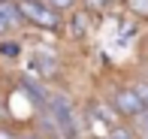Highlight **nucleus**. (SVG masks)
I'll use <instances>...</instances> for the list:
<instances>
[{"instance_id": "412c9836", "label": "nucleus", "mask_w": 148, "mask_h": 139, "mask_svg": "<svg viewBox=\"0 0 148 139\" xmlns=\"http://www.w3.org/2000/svg\"><path fill=\"white\" fill-rule=\"evenodd\" d=\"M106 139H109V136H106Z\"/></svg>"}, {"instance_id": "6ab92c4d", "label": "nucleus", "mask_w": 148, "mask_h": 139, "mask_svg": "<svg viewBox=\"0 0 148 139\" xmlns=\"http://www.w3.org/2000/svg\"><path fill=\"white\" fill-rule=\"evenodd\" d=\"M0 36H6V24H3V18H0Z\"/></svg>"}, {"instance_id": "f257e3e1", "label": "nucleus", "mask_w": 148, "mask_h": 139, "mask_svg": "<svg viewBox=\"0 0 148 139\" xmlns=\"http://www.w3.org/2000/svg\"><path fill=\"white\" fill-rule=\"evenodd\" d=\"M45 109H49L51 121H55L58 136H64V139H82L85 124H82V118H79L76 106H73V100H70L66 94H49Z\"/></svg>"}, {"instance_id": "39448f33", "label": "nucleus", "mask_w": 148, "mask_h": 139, "mask_svg": "<svg viewBox=\"0 0 148 139\" xmlns=\"http://www.w3.org/2000/svg\"><path fill=\"white\" fill-rule=\"evenodd\" d=\"M33 76H39V79H51L58 73V55L51 49H36L33 51V67H30Z\"/></svg>"}, {"instance_id": "1a4fd4ad", "label": "nucleus", "mask_w": 148, "mask_h": 139, "mask_svg": "<svg viewBox=\"0 0 148 139\" xmlns=\"http://www.w3.org/2000/svg\"><path fill=\"white\" fill-rule=\"evenodd\" d=\"M91 109L97 112V115L103 118V121L109 124V127H118V124H121V115L115 112V106H112V103H106V100H103V103H94Z\"/></svg>"}, {"instance_id": "0eeeda50", "label": "nucleus", "mask_w": 148, "mask_h": 139, "mask_svg": "<svg viewBox=\"0 0 148 139\" xmlns=\"http://www.w3.org/2000/svg\"><path fill=\"white\" fill-rule=\"evenodd\" d=\"M88 24H91V15H88V12H76V9H73L70 12V18H66V27H70V36L73 39H82L85 34H88Z\"/></svg>"}, {"instance_id": "9d476101", "label": "nucleus", "mask_w": 148, "mask_h": 139, "mask_svg": "<svg viewBox=\"0 0 148 139\" xmlns=\"http://www.w3.org/2000/svg\"><path fill=\"white\" fill-rule=\"evenodd\" d=\"M112 6V0H82V9L88 15H106Z\"/></svg>"}, {"instance_id": "20e7f679", "label": "nucleus", "mask_w": 148, "mask_h": 139, "mask_svg": "<svg viewBox=\"0 0 148 139\" xmlns=\"http://www.w3.org/2000/svg\"><path fill=\"white\" fill-rule=\"evenodd\" d=\"M18 85H21V91L30 97V103L36 106V109H45V103H49V88L39 82V76H33V73H24V76L18 79Z\"/></svg>"}, {"instance_id": "f3484780", "label": "nucleus", "mask_w": 148, "mask_h": 139, "mask_svg": "<svg viewBox=\"0 0 148 139\" xmlns=\"http://www.w3.org/2000/svg\"><path fill=\"white\" fill-rule=\"evenodd\" d=\"M0 139H18V136H15V130H12V127L0 124Z\"/></svg>"}, {"instance_id": "423d86ee", "label": "nucleus", "mask_w": 148, "mask_h": 139, "mask_svg": "<svg viewBox=\"0 0 148 139\" xmlns=\"http://www.w3.org/2000/svg\"><path fill=\"white\" fill-rule=\"evenodd\" d=\"M0 18H3L6 30H21V27H24V18H21V9H18V0H0Z\"/></svg>"}, {"instance_id": "ddd939ff", "label": "nucleus", "mask_w": 148, "mask_h": 139, "mask_svg": "<svg viewBox=\"0 0 148 139\" xmlns=\"http://www.w3.org/2000/svg\"><path fill=\"white\" fill-rule=\"evenodd\" d=\"M42 3H45V6H51V9H58L60 15L76 9V0H42Z\"/></svg>"}, {"instance_id": "2eb2a0df", "label": "nucleus", "mask_w": 148, "mask_h": 139, "mask_svg": "<svg viewBox=\"0 0 148 139\" xmlns=\"http://www.w3.org/2000/svg\"><path fill=\"white\" fill-rule=\"evenodd\" d=\"M130 88L136 91V97H139V100H142V106L148 109V82H133Z\"/></svg>"}, {"instance_id": "f8f14e48", "label": "nucleus", "mask_w": 148, "mask_h": 139, "mask_svg": "<svg viewBox=\"0 0 148 139\" xmlns=\"http://www.w3.org/2000/svg\"><path fill=\"white\" fill-rule=\"evenodd\" d=\"M109 139H136V130L130 127V124H118V127H112V133H109Z\"/></svg>"}, {"instance_id": "a211bd4d", "label": "nucleus", "mask_w": 148, "mask_h": 139, "mask_svg": "<svg viewBox=\"0 0 148 139\" xmlns=\"http://www.w3.org/2000/svg\"><path fill=\"white\" fill-rule=\"evenodd\" d=\"M6 115V103H3V97H0V118Z\"/></svg>"}, {"instance_id": "f03ea898", "label": "nucleus", "mask_w": 148, "mask_h": 139, "mask_svg": "<svg viewBox=\"0 0 148 139\" xmlns=\"http://www.w3.org/2000/svg\"><path fill=\"white\" fill-rule=\"evenodd\" d=\"M18 9H21L24 24H30V27L49 30V34H58L64 27V15L51 6H45L42 0H18Z\"/></svg>"}, {"instance_id": "9b49d317", "label": "nucleus", "mask_w": 148, "mask_h": 139, "mask_svg": "<svg viewBox=\"0 0 148 139\" xmlns=\"http://www.w3.org/2000/svg\"><path fill=\"white\" fill-rule=\"evenodd\" d=\"M124 6L136 18H148V0H124Z\"/></svg>"}, {"instance_id": "aec40b11", "label": "nucleus", "mask_w": 148, "mask_h": 139, "mask_svg": "<svg viewBox=\"0 0 148 139\" xmlns=\"http://www.w3.org/2000/svg\"><path fill=\"white\" fill-rule=\"evenodd\" d=\"M27 139H45V136H36V133H33V136H27Z\"/></svg>"}, {"instance_id": "6e6552de", "label": "nucleus", "mask_w": 148, "mask_h": 139, "mask_svg": "<svg viewBox=\"0 0 148 139\" xmlns=\"http://www.w3.org/2000/svg\"><path fill=\"white\" fill-rule=\"evenodd\" d=\"M18 58H21V42L12 39V36H0V61L15 64Z\"/></svg>"}, {"instance_id": "dca6fc26", "label": "nucleus", "mask_w": 148, "mask_h": 139, "mask_svg": "<svg viewBox=\"0 0 148 139\" xmlns=\"http://www.w3.org/2000/svg\"><path fill=\"white\" fill-rule=\"evenodd\" d=\"M136 34V21H121V36H133Z\"/></svg>"}, {"instance_id": "4468645a", "label": "nucleus", "mask_w": 148, "mask_h": 139, "mask_svg": "<svg viewBox=\"0 0 148 139\" xmlns=\"http://www.w3.org/2000/svg\"><path fill=\"white\" fill-rule=\"evenodd\" d=\"M130 121H133V124H130L133 130H142V133H148V109H142L139 115H133Z\"/></svg>"}, {"instance_id": "7ed1b4c3", "label": "nucleus", "mask_w": 148, "mask_h": 139, "mask_svg": "<svg viewBox=\"0 0 148 139\" xmlns=\"http://www.w3.org/2000/svg\"><path fill=\"white\" fill-rule=\"evenodd\" d=\"M112 106H115V112L121 118H133V115H139V112L145 109L142 106V100L136 97V91L127 85V88H115L112 91V100H109Z\"/></svg>"}]
</instances>
